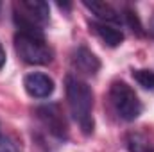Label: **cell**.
<instances>
[{
    "label": "cell",
    "mask_w": 154,
    "mask_h": 152,
    "mask_svg": "<svg viewBox=\"0 0 154 152\" xmlns=\"http://www.w3.org/2000/svg\"><path fill=\"white\" fill-rule=\"evenodd\" d=\"M84 7L90 9L102 23H124L122 14L108 2H84Z\"/></svg>",
    "instance_id": "ba28073f"
},
{
    "label": "cell",
    "mask_w": 154,
    "mask_h": 152,
    "mask_svg": "<svg viewBox=\"0 0 154 152\" xmlns=\"http://www.w3.org/2000/svg\"><path fill=\"white\" fill-rule=\"evenodd\" d=\"M90 29L100 38V41L108 47H118L124 41V32L102 22H90Z\"/></svg>",
    "instance_id": "9c48e42d"
},
{
    "label": "cell",
    "mask_w": 154,
    "mask_h": 152,
    "mask_svg": "<svg viewBox=\"0 0 154 152\" xmlns=\"http://www.w3.org/2000/svg\"><path fill=\"white\" fill-rule=\"evenodd\" d=\"M0 7H2V4H0Z\"/></svg>",
    "instance_id": "2e32d148"
},
{
    "label": "cell",
    "mask_w": 154,
    "mask_h": 152,
    "mask_svg": "<svg viewBox=\"0 0 154 152\" xmlns=\"http://www.w3.org/2000/svg\"><path fill=\"white\" fill-rule=\"evenodd\" d=\"M65 90H66V100H68V108H70V113L74 116V120L79 123L81 131L86 136H90L95 129L91 88L84 81L68 75L65 81Z\"/></svg>",
    "instance_id": "6da1fadb"
},
{
    "label": "cell",
    "mask_w": 154,
    "mask_h": 152,
    "mask_svg": "<svg viewBox=\"0 0 154 152\" xmlns=\"http://www.w3.org/2000/svg\"><path fill=\"white\" fill-rule=\"evenodd\" d=\"M50 22V9L41 0H20L14 4V23L22 34L43 36V29Z\"/></svg>",
    "instance_id": "7a4b0ae2"
},
{
    "label": "cell",
    "mask_w": 154,
    "mask_h": 152,
    "mask_svg": "<svg viewBox=\"0 0 154 152\" xmlns=\"http://www.w3.org/2000/svg\"><path fill=\"white\" fill-rule=\"evenodd\" d=\"M109 102H111L115 113L122 120H125V122H133V120H136L142 114V102H140L138 95L124 81L111 82V88H109Z\"/></svg>",
    "instance_id": "3957f363"
},
{
    "label": "cell",
    "mask_w": 154,
    "mask_h": 152,
    "mask_svg": "<svg viewBox=\"0 0 154 152\" xmlns=\"http://www.w3.org/2000/svg\"><path fill=\"white\" fill-rule=\"evenodd\" d=\"M0 152H20V150H18L16 143L11 138H7L5 134L0 132Z\"/></svg>",
    "instance_id": "4fadbf2b"
},
{
    "label": "cell",
    "mask_w": 154,
    "mask_h": 152,
    "mask_svg": "<svg viewBox=\"0 0 154 152\" xmlns=\"http://www.w3.org/2000/svg\"><path fill=\"white\" fill-rule=\"evenodd\" d=\"M151 32H152V36H154V16H152V20H151Z\"/></svg>",
    "instance_id": "9a60e30c"
},
{
    "label": "cell",
    "mask_w": 154,
    "mask_h": 152,
    "mask_svg": "<svg viewBox=\"0 0 154 152\" xmlns=\"http://www.w3.org/2000/svg\"><path fill=\"white\" fill-rule=\"evenodd\" d=\"M36 116L39 122L47 127V131L56 136V138H66L68 134V125H66V118L61 111L59 104H45L36 108Z\"/></svg>",
    "instance_id": "5b68a950"
},
{
    "label": "cell",
    "mask_w": 154,
    "mask_h": 152,
    "mask_svg": "<svg viewBox=\"0 0 154 152\" xmlns=\"http://www.w3.org/2000/svg\"><path fill=\"white\" fill-rule=\"evenodd\" d=\"M23 88L32 99H48L54 91V81L47 74L32 72L23 79Z\"/></svg>",
    "instance_id": "8992f818"
},
{
    "label": "cell",
    "mask_w": 154,
    "mask_h": 152,
    "mask_svg": "<svg viewBox=\"0 0 154 152\" xmlns=\"http://www.w3.org/2000/svg\"><path fill=\"white\" fill-rule=\"evenodd\" d=\"M125 145L129 152H154V143L142 132H129L125 136Z\"/></svg>",
    "instance_id": "30bf717a"
},
{
    "label": "cell",
    "mask_w": 154,
    "mask_h": 152,
    "mask_svg": "<svg viewBox=\"0 0 154 152\" xmlns=\"http://www.w3.org/2000/svg\"><path fill=\"white\" fill-rule=\"evenodd\" d=\"M14 48L18 57L27 65H48L54 57L52 48L47 45L43 36H36V34L18 32L14 38Z\"/></svg>",
    "instance_id": "277c9868"
},
{
    "label": "cell",
    "mask_w": 154,
    "mask_h": 152,
    "mask_svg": "<svg viewBox=\"0 0 154 152\" xmlns=\"http://www.w3.org/2000/svg\"><path fill=\"white\" fill-rule=\"evenodd\" d=\"M122 18H124V23H125L133 32H136L138 36H143V27H142V23H140V20H138V16H136L134 11H131V9H124Z\"/></svg>",
    "instance_id": "8fae6325"
},
{
    "label": "cell",
    "mask_w": 154,
    "mask_h": 152,
    "mask_svg": "<svg viewBox=\"0 0 154 152\" xmlns=\"http://www.w3.org/2000/svg\"><path fill=\"white\" fill-rule=\"evenodd\" d=\"M72 65L84 75H97L100 70V61L99 57L86 47H77L72 54Z\"/></svg>",
    "instance_id": "52a82bcc"
},
{
    "label": "cell",
    "mask_w": 154,
    "mask_h": 152,
    "mask_svg": "<svg viewBox=\"0 0 154 152\" xmlns=\"http://www.w3.org/2000/svg\"><path fill=\"white\" fill-rule=\"evenodd\" d=\"M134 81L145 88V90H154V72L152 70H134L133 72Z\"/></svg>",
    "instance_id": "7c38bea8"
},
{
    "label": "cell",
    "mask_w": 154,
    "mask_h": 152,
    "mask_svg": "<svg viewBox=\"0 0 154 152\" xmlns=\"http://www.w3.org/2000/svg\"><path fill=\"white\" fill-rule=\"evenodd\" d=\"M4 65H5V52H4V48L0 45V70L4 68Z\"/></svg>",
    "instance_id": "5bb4252c"
}]
</instances>
